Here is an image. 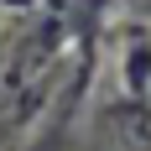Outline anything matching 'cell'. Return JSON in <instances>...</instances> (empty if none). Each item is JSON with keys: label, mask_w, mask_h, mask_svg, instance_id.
<instances>
[]
</instances>
